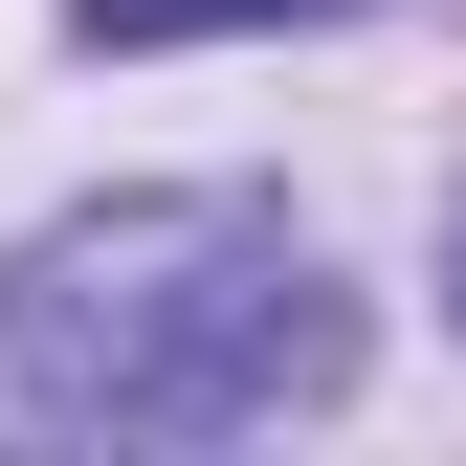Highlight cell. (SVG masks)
Segmentation results:
<instances>
[{
  "label": "cell",
  "instance_id": "obj_1",
  "mask_svg": "<svg viewBox=\"0 0 466 466\" xmlns=\"http://www.w3.org/2000/svg\"><path fill=\"white\" fill-rule=\"evenodd\" d=\"M356 400V289L289 200H89L0 267V444H267Z\"/></svg>",
  "mask_w": 466,
  "mask_h": 466
},
{
  "label": "cell",
  "instance_id": "obj_2",
  "mask_svg": "<svg viewBox=\"0 0 466 466\" xmlns=\"http://www.w3.org/2000/svg\"><path fill=\"white\" fill-rule=\"evenodd\" d=\"M89 45H245V23H356V0H67Z\"/></svg>",
  "mask_w": 466,
  "mask_h": 466
},
{
  "label": "cell",
  "instance_id": "obj_3",
  "mask_svg": "<svg viewBox=\"0 0 466 466\" xmlns=\"http://www.w3.org/2000/svg\"><path fill=\"white\" fill-rule=\"evenodd\" d=\"M444 311H466V200H444Z\"/></svg>",
  "mask_w": 466,
  "mask_h": 466
}]
</instances>
